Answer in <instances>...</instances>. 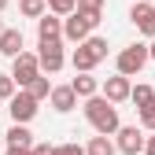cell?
<instances>
[{
    "mask_svg": "<svg viewBox=\"0 0 155 155\" xmlns=\"http://www.w3.org/2000/svg\"><path fill=\"white\" fill-rule=\"evenodd\" d=\"M48 37H63V18L52 11H45L37 18V41H48Z\"/></svg>",
    "mask_w": 155,
    "mask_h": 155,
    "instance_id": "obj_13",
    "label": "cell"
},
{
    "mask_svg": "<svg viewBox=\"0 0 155 155\" xmlns=\"http://www.w3.org/2000/svg\"><path fill=\"white\" fill-rule=\"evenodd\" d=\"M4 8H8V0H0V11H4Z\"/></svg>",
    "mask_w": 155,
    "mask_h": 155,
    "instance_id": "obj_28",
    "label": "cell"
},
{
    "mask_svg": "<svg viewBox=\"0 0 155 155\" xmlns=\"http://www.w3.org/2000/svg\"><path fill=\"white\" fill-rule=\"evenodd\" d=\"M22 48H26V41H22V30H15V26H11V30H8V26L0 30V52H4L8 59H15V55L22 52Z\"/></svg>",
    "mask_w": 155,
    "mask_h": 155,
    "instance_id": "obj_12",
    "label": "cell"
},
{
    "mask_svg": "<svg viewBox=\"0 0 155 155\" xmlns=\"http://www.w3.org/2000/svg\"><path fill=\"white\" fill-rule=\"evenodd\" d=\"M8 155H33V144L30 148H8Z\"/></svg>",
    "mask_w": 155,
    "mask_h": 155,
    "instance_id": "obj_26",
    "label": "cell"
},
{
    "mask_svg": "<svg viewBox=\"0 0 155 155\" xmlns=\"http://www.w3.org/2000/svg\"><path fill=\"white\" fill-rule=\"evenodd\" d=\"M100 96H107L111 104H122V100H129V78H126V74H114V78H107V81L100 85Z\"/></svg>",
    "mask_w": 155,
    "mask_h": 155,
    "instance_id": "obj_11",
    "label": "cell"
},
{
    "mask_svg": "<svg viewBox=\"0 0 155 155\" xmlns=\"http://www.w3.org/2000/svg\"><path fill=\"white\" fill-rule=\"evenodd\" d=\"M33 155H52V144H33Z\"/></svg>",
    "mask_w": 155,
    "mask_h": 155,
    "instance_id": "obj_25",
    "label": "cell"
},
{
    "mask_svg": "<svg viewBox=\"0 0 155 155\" xmlns=\"http://www.w3.org/2000/svg\"><path fill=\"white\" fill-rule=\"evenodd\" d=\"M114 151H122V155H140L144 151V129L140 126H118L114 129Z\"/></svg>",
    "mask_w": 155,
    "mask_h": 155,
    "instance_id": "obj_7",
    "label": "cell"
},
{
    "mask_svg": "<svg viewBox=\"0 0 155 155\" xmlns=\"http://www.w3.org/2000/svg\"><path fill=\"white\" fill-rule=\"evenodd\" d=\"M89 33H92V22H89L81 11H70V15H63V41L78 45V41H85Z\"/></svg>",
    "mask_w": 155,
    "mask_h": 155,
    "instance_id": "obj_8",
    "label": "cell"
},
{
    "mask_svg": "<svg viewBox=\"0 0 155 155\" xmlns=\"http://www.w3.org/2000/svg\"><path fill=\"white\" fill-rule=\"evenodd\" d=\"M70 89H74V96H78V100H85V96L100 92V81L92 78V70H78V78L70 81Z\"/></svg>",
    "mask_w": 155,
    "mask_h": 155,
    "instance_id": "obj_14",
    "label": "cell"
},
{
    "mask_svg": "<svg viewBox=\"0 0 155 155\" xmlns=\"http://www.w3.org/2000/svg\"><path fill=\"white\" fill-rule=\"evenodd\" d=\"M144 155H155V129H151V137H144Z\"/></svg>",
    "mask_w": 155,
    "mask_h": 155,
    "instance_id": "obj_24",
    "label": "cell"
},
{
    "mask_svg": "<svg viewBox=\"0 0 155 155\" xmlns=\"http://www.w3.org/2000/svg\"><path fill=\"white\" fill-rule=\"evenodd\" d=\"M37 104H41V100H33V92H30V89H15V96L8 100L11 122H30L33 114H37Z\"/></svg>",
    "mask_w": 155,
    "mask_h": 155,
    "instance_id": "obj_6",
    "label": "cell"
},
{
    "mask_svg": "<svg viewBox=\"0 0 155 155\" xmlns=\"http://www.w3.org/2000/svg\"><path fill=\"white\" fill-rule=\"evenodd\" d=\"M52 155H85V148H81V144H74V140H67V144H55Z\"/></svg>",
    "mask_w": 155,
    "mask_h": 155,
    "instance_id": "obj_22",
    "label": "cell"
},
{
    "mask_svg": "<svg viewBox=\"0 0 155 155\" xmlns=\"http://www.w3.org/2000/svg\"><path fill=\"white\" fill-rule=\"evenodd\" d=\"M18 11H22L26 18H41L48 8H45V0H18Z\"/></svg>",
    "mask_w": 155,
    "mask_h": 155,
    "instance_id": "obj_19",
    "label": "cell"
},
{
    "mask_svg": "<svg viewBox=\"0 0 155 155\" xmlns=\"http://www.w3.org/2000/svg\"><path fill=\"white\" fill-rule=\"evenodd\" d=\"M137 111H140V129H148V133H151V129H155V100H151V104H144V107H137Z\"/></svg>",
    "mask_w": 155,
    "mask_h": 155,
    "instance_id": "obj_20",
    "label": "cell"
},
{
    "mask_svg": "<svg viewBox=\"0 0 155 155\" xmlns=\"http://www.w3.org/2000/svg\"><path fill=\"white\" fill-rule=\"evenodd\" d=\"M129 22L137 26V30H140L144 37H155V8H151V0H133Z\"/></svg>",
    "mask_w": 155,
    "mask_h": 155,
    "instance_id": "obj_9",
    "label": "cell"
},
{
    "mask_svg": "<svg viewBox=\"0 0 155 155\" xmlns=\"http://www.w3.org/2000/svg\"><path fill=\"white\" fill-rule=\"evenodd\" d=\"M0 30H4V22H0Z\"/></svg>",
    "mask_w": 155,
    "mask_h": 155,
    "instance_id": "obj_29",
    "label": "cell"
},
{
    "mask_svg": "<svg viewBox=\"0 0 155 155\" xmlns=\"http://www.w3.org/2000/svg\"><path fill=\"white\" fill-rule=\"evenodd\" d=\"M4 140H8V148H30L33 144V133L26 129V122H11V129L4 133Z\"/></svg>",
    "mask_w": 155,
    "mask_h": 155,
    "instance_id": "obj_15",
    "label": "cell"
},
{
    "mask_svg": "<svg viewBox=\"0 0 155 155\" xmlns=\"http://www.w3.org/2000/svg\"><path fill=\"white\" fill-rule=\"evenodd\" d=\"M37 74H41V63H37V52H18L15 55V59H11V81L18 85V89H26L30 81H33V78Z\"/></svg>",
    "mask_w": 155,
    "mask_h": 155,
    "instance_id": "obj_4",
    "label": "cell"
},
{
    "mask_svg": "<svg viewBox=\"0 0 155 155\" xmlns=\"http://www.w3.org/2000/svg\"><path fill=\"white\" fill-rule=\"evenodd\" d=\"M45 8H48L52 15H59V18H63V15L74 11V0H45Z\"/></svg>",
    "mask_w": 155,
    "mask_h": 155,
    "instance_id": "obj_21",
    "label": "cell"
},
{
    "mask_svg": "<svg viewBox=\"0 0 155 155\" xmlns=\"http://www.w3.org/2000/svg\"><path fill=\"white\" fill-rule=\"evenodd\" d=\"M129 100L137 104V107H144V104L155 100V89H151V85H129Z\"/></svg>",
    "mask_w": 155,
    "mask_h": 155,
    "instance_id": "obj_18",
    "label": "cell"
},
{
    "mask_svg": "<svg viewBox=\"0 0 155 155\" xmlns=\"http://www.w3.org/2000/svg\"><path fill=\"white\" fill-rule=\"evenodd\" d=\"M48 104H52V111L70 114V111L78 107V96H74V89H70V85H52V92H48Z\"/></svg>",
    "mask_w": 155,
    "mask_h": 155,
    "instance_id": "obj_10",
    "label": "cell"
},
{
    "mask_svg": "<svg viewBox=\"0 0 155 155\" xmlns=\"http://www.w3.org/2000/svg\"><path fill=\"white\" fill-rule=\"evenodd\" d=\"M37 63H41V70H48V74H59L63 63H67V55H63V37H48V41L37 45Z\"/></svg>",
    "mask_w": 155,
    "mask_h": 155,
    "instance_id": "obj_3",
    "label": "cell"
},
{
    "mask_svg": "<svg viewBox=\"0 0 155 155\" xmlns=\"http://www.w3.org/2000/svg\"><path fill=\"white\" fill-rule=\"evenodd\" d=\"M104 59H107V41L104 37H85V41H78V48L70 55V67L74 70H92Z\"/></svg>",
    "mask_w": 155,
    "mask_h": 155,
    "instance_id": "obj_2",
    "label": "cell"
},
{
    "mask_svg": "<svg viewBox=\"0 0 155 155\" xmlns=\"http://www.w3.org/2000/svg\"><path fill=\"white\" fill-rule=\"evenodd\" d=\"M85 118H89V126L96 133H107V137H114V129L122 126L118 122V107H114L107 96H100V92L85 96Z\"/></svg>",
    "mask_w": 155,
    "mask_h": 155,
    "instance_id": "obj_1",
    "label": "cell"
},
{
    "mask_svg": "<svg viewBox=\"0 0 155 155\" xmlns=\"http://www.w3.org/2000/svg\"><path fill=\"white\" fill-rule=\"evenodd\" d=\"M148 59H155V37H151V45H148Z\"/></svg>",
    "mask_w": 155,
    "mask_h": 155,
    "instance_id": "obj_27",
    "label": "cell"
},
{
    "mask_svg": "<svg viewBox=\"0 0 155 155\" xmlns=\"http://www.w3.org/2000/svg\"><path fill=\"white\" fill-rule=\"evenodd\" d=\"M114 67H118V74H126V78H133V74H140L144 67H148V45H129V48H122L118 52V59H114Z\"/></svg>",
    "mask_w": 155,
    "mask_h": 155,
    "instance_id": "obj_5",
    "label": "cell"
},
{
    "mask_svg": "<svg viewBox=\"0 0 155 155\" xmlns=\"http://www.w3.org/2000/svg\"><path fill=\"white\" fill-rule=\"evenodd\" d=\"M85 155H114V140L107 137V133H96V137L89 140V148H85Z\"/></svg>",
    "mask_w": 155,
    "mask_h": 155,
    "instance_id": "obj_16",
    "label": "cell"
},
{
    "mask_svg": "<svg viewBox=\"0 0 155 155\" xmlns=\"http://www.w3.org/2000/svg\"><path fill=\"white\" fill-rule=\"evenodd\" d=\"M26 89L33 92V100H48V92H52V81H48V74L41 70V74H37V78H33V81H30Z\"/></svg>",
    "mask_w": 155,
    "mask_h": 155,
    "instance_id": "obj_17",
    "label": "cell"
},
{
    "mask_svg": "<svg viewBox=\"0 0 155 155\" xmlns=\"http://www.w3.org/2000/svg\"><path fill=\"white\" fill-rule=\"evenodd\" d=\"M15 81H11V74H0V100H11V96H15Z\"/></svg>",
    "mask_w": 155,
    "mask_h": 155,
    "instance_id": "obj_23",
    "label": "cell"
}]
</instances>
